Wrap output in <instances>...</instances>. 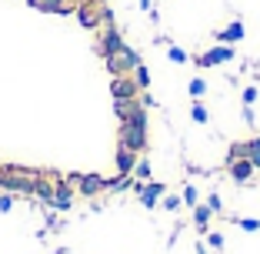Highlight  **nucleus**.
I'll list each match as a JSON object with an SVG mask.
<instances>
[{"instance_id":"1","label":"nucleus","mask_w":260,"mask_h":254,"mask_svg":"<svg viewBox=\"0 0 260 254\" xmlns=\"http://www.w3.org/2000/svg\"><path fill=\"white\" fill-rule=\"evenodd\" d=\"M120 147H130V151H137L144 154L147 151V107H130V114L123 117L120 124Z\"/></svg>"},{"instance_id":"2","label":"nucleus","mask_w":260,"mask_h":254,"mask_svg":"<svg viewBox=\"0 0 260 254\" xmlns=\"http://www.w3.org/2000/svg\"><path fill=\"white\" fill-rule=\"evenodd\" d=\"M104 64H107L110 77H127V74H134V67L140 64V57H137V50H134V47L127 44L123 50H117V54L104 57Z\"/></svg>"},{"instance_id":"3","label":"nucleus","mask_w":260,"mask_h":254,"mask_svg":"<svg viewBox=\"0 0 260 254\" xmlns=\"http://www.w3.org/2000/svg\"><path fill=\"white\" fill-rule=\"evenodd\" d=\"M134 194L140 197V204H144L147 211H153V208H160V197L167 194V184L164 181H134Z\"/></svg>"},{"instance_id":"4","label":"nucleus","mask_w":260,"mask_h":254,"mask_svg":"<svg viewBox=\"0 0 260 254\" xmlns=\"http://www.w3.org/2000/svg\"><path fill=\"white\" fill-rule=\"evenodd\" d=\"M234 57H237L234 47L214 44V47H207L200 57H193V64H197V67H220V64H234Z\"/></svg>"},{"instance_id":"5","label":"nucleus","mask_w":260,"mask_h":254,"mask_svg":"<svg viewBox=\"0 0 260 254\" xmlns=\"http://www.w3.org/2000/svg\"><path fill=\"white\" fill-rule=\"evenodd\" d=\"M77 191L84 194V197H97V194L110 191V177H104V174H80Z\"/></svg>"},{"instance_id":"6","label":"nucleus","mask_w":260,"mask_h":254,"mask_svg":"<svg viewBox=\"0 0 260 254\" xmlns=\"http://www.w3.org/2000/svg\"><path fill=\"white\" fill-rule=\"evenodd\" d=\"M123 47H127V40L117 34L114 23H107V27H104V34H100V54L110 57V54H117V50H123Z\"/></svg>"},{"instance_id":"7","label":"nucleus","mask_w":260,"mask_h":254,"mask_svg":"<svg viewBox=\"0 0 260 254\" xmlns=\"http://www.w3.org/2000/svg\"><path fill=\"white\" fill-rule=\"evenodd\" d=\"M110 94H114V100H137V94H140V87L134 84V77H114L110 80Z\"/></svg>"},{"instance_id":"8","label":"nucleus","mask_w":260,"mask_h":254,"mask_svg":"<svg viewBox=\"0 0 260 254\" xmlns=\"http://www.w3.org/2000/svg\"><path fill=\"white\" fill-rule=\"evenodd\" d=\"M244 34H247L244 20H230L223 31H217V34H214V44H227V47H234V44H240V40H244Z\"/></svg>"},{"instance_id":"9","label":"nucleus","mask_w":260,"mask_h":254,"mask_svg":"<svg viewBox=\"0 0 260 254\" xmlns=\"http://www.w3.org/2000/svg\"><path fill=\"white\" fill-rule=\"evenodd\" d=\"M77 20H80V27H87V31H97L100 23H104V7L80 4V7H77Z\"/></svg>"},{"instance_id":"10","label":"nucleus","mask_w":260,"mask_h":254,"mask_svg":"<svg viewBox=\"0 0 260 254\" xmlns=\"http://www.w3.org/2000/svg\"><path fill=\"white\" fill-rule=\"evenodd\" d=\"M253 171H257V167H253L247 157H240V161H230V164H227V174H230V181H234V184H250Z\"/></svg>"},{"instance_id":"11","label":"nucleus","mask_w":260,"mask_h":254,"mask_svg":"<svg viewBox=\"0 0 260 254\" xmlns=\"http://www.w3.org/2000/svg\"><path fill=\"white\" fill-rule=\"evenodd\" d=\"M137 151H130V147H120L117 151V157H114V164H117V174H134V167H137Z\"/></svg>"},{"instance_id":"12","label":"nucleus","mask_w":260,"mask_h":254,"mask_svg":"<svg viewBox=\"0 0 260 254\" xmlns=\"http://www.w3.org/2000/svg\"><path fill=\"white\" fill-rule=\"evenodd\" d=\"M193 211V228H197V234L204 238L207 231H210V221H214V211L207 208V204H197V208H190Z\"/></svg>"},{"instance_id":"13","label":"nucleus","mask_w":260,"mask_h":254,"mask_svg":"<svg viewBox=\"0 0 260 254\" xmlns=\"http://www.w3.org/2000/svg\"><path fill=\"white\" fill-rule=\"evenodd\" d=\"M130 77H134V84H137L140 91H147V87H150V70H147L144 64H137V67H134V74H130Z\"/></svg>"},{"instance_id":"14","label":"nucleus","mask_w":260,"mask_h":254,"mask_svg":"<svg viewBox=\"0 0 260 254\" xmlns=\"http://www.w3.org/2000/svg\"><path fill=\"white\" fill-rule=\"evenodd\" d=\"M134 177H137V181H153V171H150V161H147V157H140L137 161V167H134Z\"/></svg>"},{"instance_id":"15","label":"nucleus","mask_w":260,"mask_h":254,"mask_svg":"<svg viewBox=\"0 0 260 254\" xmlns=\"http://www.w3.org/2000/svg\"><path fill=\"white\" fill-rule=\"evenodd\" d=\"M247 161L253 164V167L260 171V137H253V140H247Z\"/></svg>"},{"instance_id":"16","label":"nucleus","mask_w":260,"mask_h":254,"mask_svg":"<svg viewBox=\"0 0 260 254\" xmlns=\"http://www.w3.org/2000/svg\"><path fill=\"white\" fill-rule=\"evenodd\" d=\"M180 204H184V197H180V194H164V197H160V208L170 211V214H174V211H180Z\"/></svg>"},{"instance_id":"17","label":"nucleus","mask_w":260,"mask_h":254,"mask_svg":"<svg viewBox=\"0 0 260 254\" xmlns=\"http://www.w3.org/2000/svg\"><path fill=\"white\" fill-rule=\"evenodd\" d=\"M234 224H237L240 231H247V234H257L260 231V221H257V217H234Z\"/></svg>"},{"instance_id":"18","label":"nucleus","mask_w":260,"mask_h":254,"mask_svg":"<svg viewBox=\"0 0 260 254\" xmlns=\"http://www.w3.org/2000/svg\"><path fill=\"white\" fill-rule=\"evenodd\" d=\"M240 157H247V140H234L227 151V164L230 161H240Z\"/></svg>"},{"instance_id":"19","label":"nucleus","mask_w":260,"mask_h":254,"mask_svg":"<svg viewBox=\"0 0 260 254\" xmlns=\"http://www.w3.org/2000/svg\"><path fill=\"white\" fill-rule=\"evenodd\" d=\"M187 91H190V97H193V100H200V97L207 94V80H204V77H193Z\"/></svg>"},{"instance_id":"20","label":"nucleus","mask_w":260,"mask_h":254,"mask_svg":"<svg viewBox=\"0 0 260 254\" xmlns=\"http://www.w3.org/2000/svg\"><path fill=\"white\" fill-rule=\"evenodd\" d=\"M167 57H170V64H187L190 61V54H187L184 47H167Z\"/></svg>"},{"instance_id":"21","label":"nucleus","mask_w":260,"mask_h":254,"mask_svg":"<svg viewBox=\"0 0 260 254\" xmlns=\"http://www.w3.org/2000/svg\"><path fill=\"white\" fill-rule=\"evenodd\" d=\"M180 197H184V204H187V208H197V204H200V194H197V187H193V184H187Z\"/></svg>"},{"instance_id":"22","label":"nucleus","mask_w":260,"mask_h":254,"mask_svg":"<svg viewBox=\"0 0 260 254\" xmlns=\"http://www.w3.org/2000/svg\"><path fill=\"white\" fill-rule=\"evenodd\" d=\"M190 117H193L197 124H207V121H210V114H207V107L200 104V100H193V107H190Z\"/></svg>"},{"instance_id":"23","label":"nucleus","mask_w":260,"mask_h":254,"mask_svg":"<svg viewBox=\"0 0 260 254\" xmlns=\"http://www.w3.org/2000/svg\"><path fill=\"white\" fill-rule=\"evenodd\" d=\"M204 238H207V244L214 247V251H223V234L220 231H207Z\"/></svg>"},{"instance_id":"24","label":"nucleus","mask_w":260,"mask_h":254,"mask_svg":"<svg viewBox=\"0 0 260 254\" xmlns=\"http://www.w3.org/2000/svg\"><path fill=\"white\" fill-rule=\"evenodd\" d=\"M14 194L10 191H0V211H4V214H10V211H14Z\"/></svg>"},{"instance_id":"25","label":"nucleus","mask_w":260,"mask_h":254,"mask_svg":"<svg viewBox=\"0 0 260 254\" xmlns=\"http://www.w3.org/2000/svg\"><path fill=\"white\" fill-rule=\"evenodd\" d=\"M204 204H207L210 211H214V217H217V214H223V201H220V194H210V197H207Z\"/></svg>"},{"instance_id":"26","label":"nucleus","mask_w":260,"mask_h":254,"mask_svg":"<svg viewBox=\"0 0 260 254\" xmlns=\"http://www.w3.org/2000/svg\"><path fill=\"white\" fill-rule=\"evenodd\" d=\"M257 97H260L257 87H247V91H244V104H247V107H253V104H257Z\"/></svg>"},{"instance_id":"27","label":"nucleus","mask_w":260,"mask_h":254,"mask_svg":"<svg viewBox=\"0 0 260 254\" xmlns=\"http://www.w3.org/2000/svg\"><path fill=\"white\" fill-rule=\"evenodd\" d=\"M244 124H250V127L257 124V121H253V107H247V104H244Z\"/></svg>"},{"instance_id":"28","label":"nucleus","mask_w":260,"mask_h":254,"mask_svg":"<svg viewBox=\"0 0 260 254\" xmlns=\"http://www.w3.org/2000/svg\"><path fill=\"white\" fill-rule=\"evenodd\" d=\"M63 181H67L70 187H77V184H80V174H67V177H63Z\"/></svg>"},{"instance_id":"29","label":"nucleus","mask_w":260,"mask_h":254,"mask_svg":"<svg viewBox=\"0 0 260 254\" xmlns=\"http://www.w3.org/2000/svg\"><path fill=\"white\" fill-rule=\"evenodd\" d=\"M140 10H150V0H140Z\"/></svg>"},{"instance_id":"30","label":"nucleus","mask_w":260,"mask_h":254,"mask_svg":"<svg viewBox=\"0 0 260 254\" xmlns=\"http://www.w3.org/2000/svg\"><path fill=\"white\" fill-rule=\"evenodd\" d=\"M93 4H97V7H107V0H93Z\"/></svg>"},{"instance_id":"31","label":"nucleus","mask_w":260,"mask_h":254,"mask_svg":"<svg viewBox=\"0 0 260 254\" xmlns=\"http://www.w3.org/2000/svg\"><path fill=\"white\" fill-rule=\"evenodd\" d=\"M54 254H67V247H57V251H54Z\"/></svg>"}]
</instances>
